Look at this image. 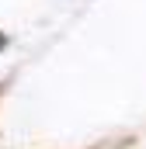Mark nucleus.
Returning a JSON list of instances; mask_svg holds the SVG:
<instances>
[{
  "mask_svg": "<svg viewBox=\"0 0 146 149\" xmlns=\"http://www.w3.org/2000/svg\"><path fill=\"white\" fill-rule=\"evenodd\" d=\"M4 42H7V38H4V35H0V49H4Z\"/></svg>",
  "mask_w": 146,
  "mask_h": 149,
  "instance_id": "obj_1",
  "label": "nucleus"
}]
</instances>
